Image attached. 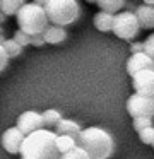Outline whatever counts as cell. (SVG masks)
Returning a JSON list of instances; mask_svg holds the SVG:
<instances>
[{"label": "cell", "mask_w": 154, "mask_h": 159, "mask_svg": "<svg viewBox=\"0 0 154 159\" xmlns=\"http://www.w3.org/2000/svg\"><path fill=\"white\" fill-rule=\"evenodd\" d=\"M137 134H139V139H140L142 144L152 145V142H154V127H147V128H144V130L137 132Z\"/></svg>", "instance_id": "obj_20"}, {"label": "cell", "mask_w": 154, "mask_h": 159, "mask_svg": "<svg viewBox=\"0 0 154 159\" xmlns=\"http://www.w3.org/2000/svg\"><path fill=\"white\" fill-rule=\"evenodd\" d=\"M133 14H135L139 26L142 29H154V7L139 4Z\"/></svg>", "instance_id": "obj_12"}, {"label": "cell", "mask_w": 154, "mask_h": 159, "mask_svg": "<svg viewBox=\"0 0 154 159\" xmlns=\"http://www.w3.org/2000/svg\"><path fill=\"white\" fill-rule=\"evenodd\" d=\"M55 144H57L58 152L65 154V152L72 151L77 145V142H75V137H70V135H55Z\"/></svg>", "instance_id": "obj_17"}, {"label": "cell", "mask_w": 154, "mask_h": 159, "mask_svg": "<svg viewBox=\"0 0 154 159\" xmlns=\"http://www.w3.org/2000/svg\"><path fill=\"white\" fill-rule=\"evenodd\" d=\"M113 14H106V12H101L99 11L98 14L94 16L92 22H94V28L101 33H108L111 31V26H113Z\"/></svg>", "instance_id": "obj_14"}, {"label": "cell", "mask_w": 154, "mask_h": 159, "mask_svg": "<svg viewBox=\"0 0 154 159\" xmlns=\"http://www.w3.org/2000/svg\"><path fill=\"white\" fill-rule=\"evenodd\" d=\"M17 24H19V29L22 33L29 36H34V34H41L44 31L50 22H48V17H46V12H44L43 7L36 5L34 2L31 4H26L19 9L17 12Z\"/></svg>", "instance_id": "obj_4"}, {"label": "cell", "mask_w": 154, "mask_h": 159, "mask_svg": "<svg viewBox=\"0 0 154 159\" xmlns=\"http://www.w3.org/2000/svg\"><path fill=\"white\" fill-rule=\"evenodd\" d=\"M152 145H154V142H152Z\"/></svg>", "instance_id": "obj_30"}, {"label": "cell", "mask_w": 154, "mask_h": 159, "mask_svg": "<svg viewBox=\"0 0 154 159\" xmlns=\"http://www.w3.org/2000/svg\"><path fill=\"white\" fill-rule=\"evenodd\" d=\"M12 39H14V41H16L19 46H22V48H24V46L29 45L31 36H29V34H26V33H22L21 29H17V31L14 33V38H12Z\"/></svg>", "instance_id": "obj_24"}, {"label": "cell", "mask_w": 154, "mask_h": 159, "mask_svg": "<svg viewBox=\"0 0 154 159\" xmlns=\"http://www.w3.org/2000/svg\"><path fill=\"white\" fill-rule=\"evenodd\" d=\"M154 69V60H151L146 53H135L128 58L127 62V72L130 77H133L135 74L142 72V70H152Z\"/></svg>", "instance_id": "obj_10"}, {"label": "cell", "mask_w": 154, "mask_h": 159, "mask_svg": "<svg viewBox=\"0 0 154 159\" xmlns=\"http://www.w3.org/2000/svg\"><path fill=\"white\" fill-rule=\"evenodd\" d=\"M41 120H43V128L44 130H50V128H55L57 123L62 120V115L58 110L55 108H50V110H44L41 113Z\"/></svg>", "instance_id": "obj_15"}, {"label": "cell", "mask_w": 154, "mask_h": 159, "mask_svg": "<svg viewBox=\"0 0 154 159\" xmlns=\"http://www.w3.org/2000/svg\"><path fill=\"white\" fill-rule=\"evenodd\" d=\"M5 34V29H3V26H0V36Z\"/></svg>", "instance_id": "obj_29"}, {"label": "cell", "mask_w": 154, "mask_h": 159, "mask_svg": "<svg viewBox=\"0 0 154 159\" xmlns=\"http://www.w3.org/2000/svg\"><path fill=\"white\" fill-rule=\"evenodd\" d=\"M147 127H154V125H152V118H144V116L133 118V128H135L137 132L144 130V128H147Z\"/></svg>", "instance_id": "obj_23"}, {"label": "cell", "mask_w": 154, "mask_h": 159, "mask_svg": "<svg viewBox=\"0 0 154 159\" xmlns=\"http://www.w3.org/2000/svg\"><path fill=\"white\" fill-rule=\"evenodd\" d=\"M127 111L132 118H152L154 120V98L132 94L127 99Z\"/></svg>", "instance_id": "obj_6"}, {"label": "cell", "mask_w": 154, "mask_h": 159, "mask_svg": "<svg viewBox=\"0 0 154 159\" xmlns=\"http://www.w3.org/2000/svg\"><path fill=\"white\" fill-rule=\"evenodd\" d=\"M77 147L86 152L87 159H110L115 152V140L111 134L99 127L82 128L75 137Z\"/></svg>", "instance_id": "obj_1"}, {"label": "cell", "mask_w": 154, "mask_h": 159, "mask_svg": "<svg viewBox=\"0 0 154 159\" xmlns=\"http://www.w3.org/2000/svg\"><path fill=\"white\" fill-rule=\"evenodd\" d=\"M24 137L26 135L22 132H19L16 127L7 128L2 134V147L5 149L9 154H19L21 152V145L24 142Z\"/></svg>", "instance_id": "obj_9"}, {"label": "cell", "mask_w": 154, "mask_h": 159, "mask_svg": "<svg viewBox=\"0 0 154 159\" xmlns=\"http://www.w3.org/2000/svg\"><path fill=\"white\" fill-rule=\"evenodd\" d=\"M132 86L135 89V94L139 96L154 98V69L135 74L132 77Z\"/></svg>", "instance_id": "obj_8"}, {"label": "cell", "mask_w": 154, "mask_h": 159, "mask_svg": "<svg viewBox=\"0 0 154 159\" xmlns=\"http://www.w3.org/2000/svg\"><path fill=\"white\" fill-rule=\"evenodd\" d=\"M48 22L53 26H68L74 24L81 17V4L77 0H48L44 5Z\"/></svg>", "instance_id": "obj_3"}, {"label": "cell", "mask_w": 154, "mask_h": 159, "mask_svg": "<svg viewBox=\"0 0 154 159\" xmlns=\"http://www.w3.org/2000/svg\"><path fill=\"white\" fill-rule=\"evenodd\" d=\"M2 48H3V52L7 53L9 60H10V58H17V57H21V55H22V52H24L22 46H19L12 38H5V41L2 43Z\"/></svg>", "instance_id": "obj_19"}, {"label": "cell", "mask_w": 154, "mask_h": 159, "mask_svg": "<svg viewBox=\"0 0 154 159\" xmlns=\"http://www.w3.org/2000/svg\"><path fill=\"white\" fill-rule=\"evenodd\" d=\"M144 53L151 60H154V33H151L146 38V41H144Z\"/></svg>", "instance_id": "obj_22"}, {"label": "cell", "mask_w": 154, "mask_h": 159, "mask_svg": "<svg viewBox=\"0 0 154 159\" xmlns=\"http://www.w3.org/2000/svg\"><path fill=\"white\" fill-rule=\"evenodd\" d=\"M82 127L74 120H68V118H62L60 121L55 127V135H70V137H77L81 134Z\"/></svg>", "instance_id": "obj_13"}, {"label": "cell", "mask_w": 154, "mask_h": 159, "mask_svg": "<svg viewBox=\"0 0 154 159\" xmlns=\"http://www.w3.org/2000/svg\"><path fill=\"white\" fill-rule=\"evenodd\" d=\"M101 12H106V14H118L123 9V0H98L96 2Z\"/></svg>", "instance_id": "obj_16"}, {"label": "cell", "mask_w": 154, "mask_h": 159, "mask_svg": "<svg viewBox=\"0 0 154 159\" xmlns=\"http://www.w3.org/2000/svg\"><path fill=\"white\" fill-rule=\"evenodd\" d=\"M111 31L115 33L120 39H127V41L137 38V34H139V31H140V26H139V21H137L135 14L125 12V11L115 14Z\"/></svg>", "instance_id": "obj_5"}, {"label": "cell", "mask_w": 154, "mask_h": 159, "mask_svg": "<svg viewBox=\"0 0 154 159\" xmlns=\"http://www.w3.org/2000/svg\"><path fill=\"white\" fill-rule=\"evenodd\" d=\"M19 154L21 159H60V152L55 144V134L44 128L24 137Z\"/></svg>", "instance_id": "obj_2"}, {"label": "cell", "mask_w": 154, "mask_h": 159, "mask_svg": "<svg viewBox=\"0 0 154 159\" xmlns=\"http://www.w3.org/2000/svg\"><path fill=\"white\" fill-rule=\"evenodd\" d=\"M130 52H132V55L142 53L144 52V41H132L130 43Z\"/></svg>", "instance_id": "obj_26"}, {"label": "cell", "mask_w": 154, "mask_h": 159, "mask_svg": "<svg viewBox=\"0 0 154 159\" xmlns=\"http://www.w3.org/2000/svg\"><path fill=\"white\" fill-rule=\"evenodd\" d=\"M44 43L48 45H60L67 39V29L60 28V26H53V24H48L44 28V31L41 33Z\"/></svg>", "instance_id": "obj_11"}, {"label": "cell", "mask_w": 154, "mask_h": 159, "mask_svg": "<svg viewBox=\"0 0 154 159\" xmlns=\"http://www.w3.org/2000/svg\"><path fill=\"white\" fill-rule=\"evenodd\" d=\"M7 65H9V57H7V53L3 52V48L0 46V72H3V70L7 69Z\"/></svg>", "instance_id": "obj_25"}, {"label": "cell", "mask_w": 154, "mask_h": 159, "mask_svg": "<svg viewBox=\"0 0 154 159\" xmlns=\"http://www.w3.org/2000/svg\"><path fill=\"white\" fill-rule=\"evenodd\" d=\"M16 128L19 132H22L24 135H29V134H33V132L41 130V128H43L41 113L33 111V110H27V111H24V113H21L19 118H17Z\"/></svg>", "instance_id": "obj_7"}, {"label": "cell", "mask_w": 154, "mask_h": 159, "mask_svg": "<svg viewBox=\"0 0 154 159\" xmlns=\"http://www.w3.org/2000/svg\"><path fill=\"white\" fill-rule=\"evenodd\" d=\"M60 159H87V156H86V152L81 147L75 145L72 151L65 152V154H60Z\"/></svg>", "instance_id": "obj_21"}, {"label": "cell", "mask_w": 154, "mask_h": 159, "mask_svg": "<svg viewBox=\"0 0 154 159\" xmlns=\"http://www.w3.org/2000/svg\"><path fill=\"white\" fill-rule=\"evenodd\" d=\"M29 45H33V46H43V45H44L43 36H41V34H34V36H31Z\"/></svg>", "instance_id": "obj_27"}, {"label": "cell", "mask_w": 154, "mask_h": 159, "mask_svg": "<svg viewBox=\"0 0 154 159\" xmlns=\"http://www.w3.org/2000/svg\"><path fill=\"white\" fill-rule=\"evenodd\" d=\"M22 5H24L22 0H0V12H2L5 17L16 16Z\"/></svg>", "instance_id": "obj_18"}, {"label": "cell", "mask_w": 154, "mask_h": 159, "mask_svg": "<svg viewBox=\"0 0 154 159\" xmlns=\"http://www.w3.org/2000/svg\"><path fill=\"white\" fill-rule=\"evenodd\" d=\"M5 21H7V17L2 14V12H0V26H3V22H5Z\"/></svg>", "instance_id": "obj_28"}]
</instances>
